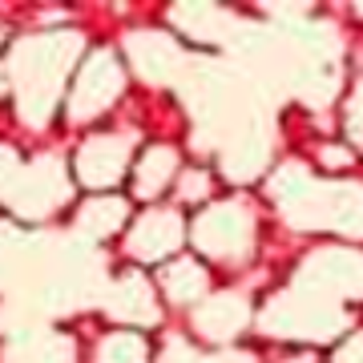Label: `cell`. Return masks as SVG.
<instances>
[{"instance_id":"obj_7","label":"cell","mask_w":363,"mask_h":363,"mask_svg":"<svg viewBox=\"0 0 363 363\" xmlns=\"http://www.w3.org/2000/svg\"><path fill=\"white\" fill-rule=\"evenodd\" d=\"M133 142H138V138H133L130 130L89 133V138L81 142L77 157H73L77 182L85 190H93V194H109L113 186H121V182L133 174V162H138Z\"/></svg>"},{"instance_id":"obj_12","label":"cell","mask_w":363,"mask_h":363,"mask_svg":"<svg viewBox=\"0 0 363 363\" xmlns=\"http://www.w3.org/2000/svg\"><path fill=\"white\" fill-rule=\"evenodd\" d=\"M157 295L174 303V307H190L194 311L198 303L210 295V271L206 262L194 259V255H178L157 267Z\"/></svg>"},{"instance_id":"obj_22","label":"cell","mask_w":363,"mask_h":363,"mask_svg":"<svg viewBox=\"0 0 363 363\" xmlns=\"http://www.w3.org/2000/svg\"><path fill=\"white\" fill-rule=\"evenodd\" d=\"M16 174H21V157H16L13 145H0V198H9Z\"/></svg>"},{"instance_id":"obj_15","label":"cell","mask_w":363,"mask_h":363,"mask_svg":"<svg viewBox=\"0 0 363 363\" xmlns=\"http://www.w3.org/2000/svg\"><path fill=\"white\" fill-rule=\"evenodd\" d=\"M77 234L93 238V242H109L113 234H121L130 226V198L121 194H89L77 206V218H73Z\"/></svg>"},{"instance_id":"obj_6","label":"cell","mask_w":363,"mask_h":363,"mask_svg":"<svg viewBox=\"0 0 363 363\" xmlns=\"http://www.w3.org/2000/svg\"><path fill=\"white\" fill-rule=\"evenodd\" d=\"M125 89V65L113 49H93L73 73V85L65 93V117L69 121H93L105 109H113Z\"/></svg>"},{"instance_id":"obj_8","label":"cell","mask_w":363,"mask_h":363,"mask_svg":"<svg viewBox=\"0 0 363 363\" xmlns=\"http://www.w3.org/2000/svg\"><path fill=\"white\" fill-rule=\"evenodd\" d=\"M69 194H73V178H69L65 162H61V157H37V162L21 166V174H16L13 190H9L4 202H9L21 218L40 222V218H49V214H57V210L65 206Z\"/></svg>"},{"instance_id":"obj_13","label":"cell","mask_w":363,"mask_h":363,"mask_svg":"<svg viewBox=\"0 0 363 363\" xmlns=\"http://www.w3.org/2000/svg\"><path fill=\"white\" fill-rule=\"evenodd\" d=\"M125 57H130V65L138 77L145 81H169L174 77V69H178V45L166 37V33H154V28H138L125 37Z\"/></svg>"},{"instance_id":"obj_26","label":"cell","mask_w":363,"mask_h":363,"mask_svg":"<svg viewBox=\"0 0 363 363\" xmlns=\"http://www.w3.org/2000/svg\"><path fill=\"white\" fill-rule=\"evenodd\" d=\"M279 363H323V359H319V351H286Z\"/></svg>"},{"instance_id":"obj_19","label":"cell","mask_w":363,"mask_h":363,"mask_svg":"<svg viewBox=\"0 0 363 363\" xmlns=\"http://www.w3.org/2000/svg\"><path fill=\"white\" fill-rule=\"evenodd\" d=\"M210 198V174L202 166L194 169H182L178 174V202L186 206H198V202H206Z\"/></svg>"},{"instance_id":"obj_17","label":"cell","mask_w":363,"mask_h":363,"mask_svg":"<svg viewBox=\"0 0 363 363\" xmlns=\"http://www.w3.org/2000/svg\"><path fill=\"white\" fill-rule=\"evenodd\" d=\"M4 363H77V359H73V339L45 331V335H33L21 347H13L4 355Z\"/></svg>"},{"instance_id":"obj_27","label":"cell","mask_w":363,"mask_h":363,"mask_svg":"<svg viewBox=\"0 0 363 363\" xmlns=\"http://www.w3.org/2000/svg\"><path fill=\"white\" fill-rule=\"evenodd\" d=\"M4 259H9V250H4V234H0V271H4Z\"/></svg>"},{"instance_id":"obj_5","label":"cell","mask_w":363,"mask_h":363,"mask_svg":"<svg viewBox=\"0 0 363 363\" xmlns=\"http://www.w3.org/2000/svg\"><path fill=\"white\" fill-rule=\"evenodd\" d=\"M295 286L335 303V307L363 303V250H355V247L311 250L307 259L298 262Z\"/></svg>"},{"instance_id":"obj_1","label":"cell","mask_w":363,"mask_h":363,"mask_svg":"<svg viewBox=\"0 0 363 363\" xmlns=\"http://www.w3.org/2000/svg\"><path fill=\"white\" fill-rule=\"evenodd\" d=\"M77 57H81V37L65 33V28L25 37L13 49V57H9V85H13L16 113H21L25 125L40 130L52 117L69 73H77Z\"/></svg>"},{"instance_id":"obj_18","label":"cell","mask_w":363,"mask_h":363,"mask_svg":"<svg viewBox=\"0 0 363 363\" xmlns=\"http://www.w3.org/2000/svg\"><path fill=\"white\" fill-rule=\"evenodd\" d=\"M267 166V142L259 138V130L255 133H242V138H234L230 150H226V162H222V169L230 174V178H255L259 169Z\"/></svg>"},{"instance_id":"obj_11","label":"cell","mask_w":363,"mask_h":363,"mask_svg":"<svg viewBox=\"0 0 363 363\" xmlns=\"http://www.w3.org/2000/svg\"><path fill=\"white\" fill-rule=\"evenodd\" d=\"M105 315L121 327H154L162 319V298H157V283H150L142 271L117 274L109 295H105Z\"/></svg>"},{"instance_id":"obj_23","label":"cell","mask_w":363,"mask_h":363,"mask_svg":"<svg viewBox=\"0 0 363 363\" xmlns=\"http://www.w3.org/2000/svg\"><path fill=\"white\" fill-rule=\"evenodd\" d=\"M319 162H323L327 169H343L355 162V150H347V145H323L319 150Z\"/></svg>"},{"instance_id":"obj_16","label":"cell","mask_w":363,"mask_h":363,"mask_svg":"<svg viewBox=\"0 0 363 363\" xmlns=\"http://www.w3.org/2000/svg\"><path fill=\"white\" fill-rule=\"evenodd\" d=\"M93 363H150V343H145L142 331L117 327V331H105L97 339Z\"/></svg>"},{"instance_id":"obj_2","label":"cell","mask_w":363,"mask_h":363,"mask_svg":"<svg viewBox=\"0 0 363 363\" xmlns=\"http://www.w3.org/2000/svg\"><path fill=\"white\" fill-rule=\"evenodd\" d=\"M271 202L298 230H335L363 238V186L355 182H315L303 166H283L271 178Z\"/></svg>"},{"instance_id":"obj_14","label":"cell","mask_w":363,"mask_h":363,"mask_svg":"<svg viewBox=\"0 0 363 363\" xmlns=\"http://www.w3.org/2000/svg\"><path fill=\"white\" fill-rule=\"evenodd\" d=\"M182 174V162H178V150L174 145H145L142 154H138V162H133V174H130V190L133 198H142V202H154V198H162L178 182Z\"/></svg>"},{"instance_id":"obj_3","label":"cell","mask_w":363,"mask_h":363,"mask_svg":"<svg viewBox=\"0 0 363 363\" xmlns=\"http://www.w3.org/2000/svg\"><path fill=\"white\" fill-rule=\"evenodd\" d=\"M190 242L202 259L242 267L259 247V214L247 198H226L206 202L190 222Z\"/></svg>"},{"instance_id":"obj_28","label":"cell","mask_w":363,"mask_h":363,"mask_svg":"<svg viewBox=\"0 0 363 363\" xmlns=\"http://www.w3.org/2000/svg\"><path fill=\"white\" fill-rule=\"evenodd\" d=\"M4 89H9V73H0V97H4Z\"/></svg>"},{"instance_id":"obj_25","label":"cell","mask_w":363,"mask_h":363,"mask_svg":"<svg viewBox=\"0 0 363 363\" xmlns=\"http://www.w3.org/2000/svg\"><path fill=\"white\" fill-rule=\"evenodd\" d=\"M206 363H259V359H250L247 351H222V355H206Z\"/></svg>"},{"instance_id":"obj_4","label":"cell","mask_w":363,"mask_h":363,"mask_svg":"<svg viewBox=\"0 0 363 363\" xmlns=\"http://www.w3.org/2000/svg\"><path fill=\"white\" fill-rule=\"evenodd\" d=\"M259 331L271 339L327 343V339L347 331V307H335V303H327V298L291 283L286 291L267 298V307L259 311Z\"/></svg>"},{"instance_id":"obj_24","label":"cell","mask_w":363,"mask_h":363,"mask_svg":"<svg viewBox=\"0 0 363 363\" xmlns=\"http://www.w3.org/2000/svg\"><path fill=\"white\" fill-rule=\"evenodd\" d=\"M331 363H363V327L355 331V335L343 339V347L335 351V359Z\"/></svg>"},{"instance_id":"obj_21","label":"cell","mask_w":363,"mask_h":363,"mask_svg":"<svg viewBox=\"0 0 363 363\" xmlns=\"http://www.w3.org/2000/svg\"><path fill=\"white\" fill-rule=\"evenodd\" d=\"M347 138L363 150V73L355 81V89L347 97Z\"/></svg>"},{"instance_id":"obj_9","label":"cell","mask_w":363,"mask_h":363,"mask_svg":"<svg viewBox=\"0 0 363 363\" xmlns=\"http://www.w3.org/2000/svg\"><path fill=\"white\" fill-rule=\"evenodd\" d=\"M186 238H190V230H186V218H182L178 206H150L130 222L125 255L142 267H154V262L162 267V262L178 259Z\"/></svg>"},{"instance_id":"obj_10","label":"cell","mask_w":363,"mask_h":363,"mask_svg":"<svg viewBox=\"0 0 363 363\" xmlns=\"http://www.w3.org/2000/svg\"><path fill=\"white\" fill-rule=\"evenodd\" d=\"M255 319V303L242 291H210L194 307V331L206 343H234Z\"/></svg>"},{"instance_id":"obj_20","label":"cell","mask_w":363,"mask_h":363,"mask_svg":"<svg viewBox=\"0 0 363 363\" xmlns=\"http://www.w3.org/2000/svg\"><path fill=\"white\" fill-rule=\"evenodd\" d=\"M157 363H206V355H202L186 335H169L166 343H162V359Z\"/></svg>"}]
</instances>
